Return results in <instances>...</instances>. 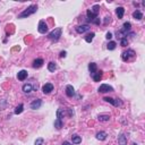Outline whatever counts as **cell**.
Listing matches in <instances>:
<instances>
[{
	"mask_svg": "<svg viewBox=\"0 0 145 145\" xmlns=\"http://www.w3.org/2000/svg\"><path fill=\"white\" fill-rule=\"evenodd\" d=\"M36 10H38V6H36V5H32V6L27 7L24 12L20 13V14L18 15V18H26V17L31 16V15L35 14Z\"/></svg>",
	"mask_w": 145,
	"mask_h": 145,
	"instance_id": "cell-1",
	"label": "cell"
},
{
	"mask_svg": "<svg viewBox=\"0 0 145 145\" xmlns=\"http://www.w3.org/2000/svg\"><path fill=\"white\" fill-rule=\"evenodd\" d=\"M135 57H136L135 51L131 50V49H129V50H127V51H125V52L121 53V59H122L124 61H129V60L134 59Z\"/></svg>",
	"mask_w": 145,
	"mask_h": 145,
	"instance_id": "cell-2",
	"label": "cell"
},
{
	"mask_svg": "<svg viewBox=\"0 0 145 145\" xmlns=\"http://www.w3.org/2000/svg\"><path fill=\"white\" fill-rule=\"evenodd\" d=\"M60 36H61V28H60V27L54 28L52 32H50L48 34V38L50 39V40H52V41H58Z\"/></svg>",
	"mask_w": 145,
	"mask_h": 145,
	"instance_id": "cell-3",
	"label": "cell"
},
{
	"mask_svg": "<svg viewBox=\"0 0 145 145\" xmlns=\"http://www.w3.org/2000/svg\"><path fill=\"white\" fill-rule=\"evenodd\" d=\"M103 100H104L105 102H109V103H111L113 107H120V105L122 104V102H121L119 99H112V97L107 96V97H104Z\"/></svg>",
	"mask_w": 145,
	"mask_h": 145,
	"instance_id": "cell-4",
	"label": "cell"
},
{
	"mask_svg": "<svg viewBox=\"0 0 145 145\" xmlns=\"http://www.w3.org/2000/svg\"><path fill=\"white\" fill-rule=\"evenodd\" d=\"M38 31L41 34H46L47 32H48V25H47V23L44 22V20H40V22H39Z\"/></svg>",
	"mask_w": 145,
	"mask_h": 145,
	"instance_id": "cell-5",
	"label": "cell"
},
{
	"mask_svg": "<svg viewBox=\"0 0 145 145\" xmlns=\"http://www.w3.org/2000/svg\"><path fill=\"white\" fill-rule=\"evenodd\" d=\"M112 91H113V87L110 85H108V84H102V85H100V87H99L100 93H107V92H112Z\"/></svg>",
	"mask_w": 145,
	"mask_h": 145,
	"instance_id": "cell-6",
	"label": "cell"
},
{
	"mask_svg": "<svg viewBox=\"0 0 145 145\" xmlns=\"http://www.w3.org/2000/svg\"><path fill=\"white\" fill-rule=\"evenodd\" d=\"M52 91H53V85H52L51 83L44 84L43 87H42V92H43L44 94H49V93H51Z\"/></svg>",
	"mask_w": 145,
	"mask_h": 145,
	"instance_id": "cell-7",
	"label": "cell"
},
{
	"mask_svg": "<svg viewBox=\"0 0 145 145\" xmlns=\"http://www.w3.org/2000/svg\"><path fill=\"white\" fill-rule=\"evenodd\" d=\"M90 31V26L88 25H78L76 26V32L80 33V34H83L85 32H87Z\"/></svg>",
	"mask_w": 145,
	"mask_h": 145,
	"instance_id": "cell-8",
	"label": "cell"
},
{
	"mask_svg": "<svg viewBox=\"0 0 145 145\" xmlns=\"http://www.w3.org/2000/svg\"><path fill=\"white\" fill-rule=\"evenodd\" d=\"M41 105H42V101H41L40 99H38V100H34V101L31 102V109H33V110L40 109V108H41Z\"/></svg>",
	"mask_w": 145,
	"mask_h": 145,
	"instance_id": "cell-9",
	"label": "cell"
},
{
	"mask_svg": "<svg viewBox=\"0 0 145 145\" xmlns=\"http://www.w3.org/2000/svg\"><path fill=\"white\" fill-rule=\"evenodd\" d=\"M66 94H67V96H69V97H73L75 95V90H74V87L72 85L66 86Z\"/></svg>",
	"mask_w": 145,
	"mask_h": 145,
	"instance_id": "cell-10",
	"label": "cell"
},
{
	"mask_svg": "<svg viewBox=\"0 0 145 145\" xmlns=\"http://www.w3.org/2000/svg\"><path fill=\"white\" fill-rule=\"evenodd\" d=\"M27 72L26 70H20V72H18V74H17V78L19 81H25L26 78H27Z\"/></svg>",
	"mask_w": 145,
	"mask_h": 145,
	"instance_id": "cell-11",
	"label": "cell"
},
{
	"mask_svg": "<svg viewBox=\"0 0 145 145\" xmlns=\"http://www.w3.org/2000/svg\"><path fill=\"white\" fill-rule=\"evenodd\" d=\"M118 144L119 145H127V138H126L125 134H120L118 137Z\"/></svg>",
	"mask_w": 145,
	"mask_h": 145,
	"instance_id": "cell-12",
	"label": "cell"
},
{
	"mask_svg": "<svg viewBox=\"0 0 145 145\" xmlns=\"http://www.w3.org/2000/svg\"><path fill=\"white\" fill-rule=\"evenodd\" d=\"M102 75H103V73L100 70V72H96V73H94L93 75H92V77H93V80L94 82H100L102 80Z\"/></svg>",
	"mask_w": 145,
	"mask_h": 145,
	"instance_id": "cell-13",
	"label": "cell"
},
{
	"mask_svg": "<svg viewBox=\"0 0 145 145\" xmlns=\"http://www.w3.org/2000/svg\"><path fill=\"white\" fill-rule=\"evenodd\" d=\"M43 64H44V61H43V59H35L33 61V67L34 68H40V67H42L43 66Z\"/></svg>",
	"mask_w": 145,
	"mask_h": 145,
	"instance_id": "cell-14",
	"label": "cell"
},
{
	"mask_svg": "<svg viewBox=\"0 0 145 145\" xmlns=\"http://www.w3.org/2000/svg\"><path fill=\"white\" fill-rule=\"evenodd\" d=\"M33 91V86L32 84H25V85H23V92L24 93H31V92Z\"/></svg>",
	"mask_w": 145,
	"mask_h": 145,
	"instance_id": "cell-15",
	"label": "cell"
},
{
	"mask_svg": "<svg viewBox=\"0 0 145 145\" xmlns=\"http://www.w3.org/2000/svg\"><path fill=\"white\" fill-rule=\"evenodd\" d=\"M133 17L135 18V19H137V20H141L142 18H143V14H142V12L141 10H135V12L133 13Z\"/></svg>",
	"mask_w": 145,
	"mask_h": 145,
	"instance_id": "cell-16",
	"label": "cell"
},
{
	"mask_svg": "<svg viewBox=\"0 0 145 145\" xmlns=\"http://www.w3.org/2000/svg\"><path fill=\"white\" fill-rule=\"evenodd\" d=\"M116 14H117L118 18H122L124 14H125V8H124V7H118V8L116 9Z\"/></svg>",
	"mask_w": 145,
	"mask_h": 145,
	"instance_id": "cell-17",
	"label": "cell"
},
{
	"mask_svg": "<svg viewBox=\"0 0 145 145\" xmlns=\"http://www.w3.org/2000/svg\"><path fill=\"white\" fill-rule=\"evenodd\" d=\"M88 70H90V73L93 75L94 73H96V70H97V66L95 62H91V64L88 65Z\"/></svg>",
	"mask_w": 145,
	"mask_h": 145,
	"instance_id": "cell-18",
	"label": "cell"
},
{
	"mask_svg": "<svg viewBox=\"0 0 145 145\" xmlns=\"http://www.w3.org/2000/svg\"><path fill=\"white\" fill-rule=\"evenodd\" d=\"M130 28H131V24L129 22H126L125 24H124V26H122V28H121V31H122L124 33H126L127 34L129 31H130Z\"/></svg>",
	"mask_w": 145,
	"mask_h": 145,
	"instance_id": "cell-19",
	"label": "cell"
},
{
	"mask_svg": "<svg viewBox=\"0 0 145 145\" xmlns=\"http://www.w3.org/2000/svg\"><path fill=\"white\" fill-rule=\"evenodd\" d=\"M108 134L105 133V131H99V133L96 134V138L99 139V141H104L105 138H107Z\"/></svg>",
	"mask_w": 145,
	"mask_h": 145,
	"instance_id": "cell-20",
	"label": "cell"
},
{
	"mask_svg": "<svg viewBox=\"0 0 145 145\" xmlns=\"http://www.w3.org/2000/svg\"><path fill=\"white\" fill-rule=\"evenodd\" d=\"M72 142H73V144H80L82 142L81 136H78L77 134H74V135L72 136Z\"/></svg>",
	"mask_w": 145,
	"mask_h": 145,
	"instance_id": "cell-21",
	"label": "cell"
},
{
	"mask_svg": "<svg viewBox=\"0 0 145 145\" xmlns=\"http://www.w3.org/2000/svg\"><path fill=\"white\" fill-rule=\"evenodd\" d=\"M86 15H87V18H88V20H90V22H93V20H94V19H95V18L97 17V16H95V15H94L93 13H92L90 9L87 10V12H86Z\"/></svg>",
	"mask_w": 145,
	"mask_h": 145,
	"instance_id": "cell-22",
	"label": "cell"
},
{
	"mask_svg": "<svg viewBox=\"0 0 145 145\" xmlns=\"http://www.w3.org/2000/svg\"><path fill=\"white\" fill-rule=\"evenodd\" d=\"M94 36H95V34H94L93 32H91V33H88L87 35L85 36V41L87 42V43H91L92 41H93V39H94Z\"/></svg>",
	"mask_w": 145,
	"mask_h": 145,
	"instance_id": "cell-23",
	"label": "cell"
},
{
	"mask_svg": "<svg viewBox=\"0 0 145 145\" xmlns=\"http://www.w3.org/2000/svg\"><path fill=\"white\" fill-rule=\"evenodd\" d=\"M65 115H66V112L64 111V109H58L57 110V118L58 119L61 120V118H64Z\"/></svg>",
	"mask_w": 145,
	"mask_h": 145,
	"instance_id": "cell-24",
	"label": "cell"
},
{
	"mask_svg": "<svg viewBox=\"0 0 145 145\" xmlns=\"http://www.w3.org/2000/svg\"><path fill=\"white\" fill-rule=\"evenodd\" d=\"M97 118H99L100 121H109L110 116L109 115H99L97 116Z\"/></svg>",
	"mask_w": 145,
	"mask_h": 145,
	"instance_id": "cell-25",
	"label": "cell"
},
{
	"mask_svg": "<svg viewBox=\"0 0 145 145\" xmlns=\"http://www.w3.org/2000/svg\"><path fill=\"white\" fill-rule=\"evenodd\" d=\"M23 110H24V105L19 104V105H17V107H16V109H15L14 113H15V115H19V113L23 112Z\"/></svg>",
	"mask_w": 145,
	"mask_h": 145,
	"instance_id": "cell-26",
	"label": "cell"
},
{
	"mask_svg": "<svg viewBox=\"0 0 145 145\" xmlns=\"http://www.w3.org/2000/svg\"><path fill=\"white\" fill-rule=\"evenodd\" d=\"M48 69H49V72H54V70L57 69V66H56V64H54L53 61L49 62V64H48Z\"/></svg>",
	"mask_w": 145,
	"mask_h": 145,
	"instance_id": "cell-27",
	"label": "cell"
},
{
	"mask_svg": "<svg viewBox=\"0 0 145 145\" xmlns=\"http://www.w3.org/2000/svg\"><path fill=\"white\" fill-rule=\"evenodd\" d=\"M90 10H91V12L93 13L95 16H97V14H99V10H100V6H99V5H94V6L92 7V9H90Z\"/></svg>",
	"mask_w": 145,
	"mask_h": 145,
	"instance_id": "cell-28",
	"label": "cell"
},
{
	"mask_svg": "<svg viewBox=\"0 0 145 145\" xmlns=\"http://www.w3.org/2000/svg\"><path fill=\"white\" fill-rule=\"evenodd\" d=\"M116 47H117V43H116V42H113V41H111V42H109V43H108L107 48H108V50H115Z\"/></svg>",
	"mask_w": 145,
	"mask_h": 145,
	"instance_id": "cell-29",
	"label": "cell"
},
{
	"mask_svg": "<svg viewBox=\"0 0 145 145\" xmlns=\"http://www.w3.org/2000/svg\"><path fill=\"white\" fill-rule=\"evenodd\" d=\"M54 127H56L57 129H60V128L62 127V121L60 120V119H58V118H57V119H56V121H54Z\"/></svg>",
	"mask_w": 145,
	"mask_h": 145,
	"instance_id": "cell-30",
	"label": "cell"
},
{
	"mask_svg": "<svg viewBox=\"0 0 145 145\" xmlns=\"http://www.w3.org/2000/svg\"><path fill=\"white\" fill-rule=\"evenodd\" d=\"M120 44H121V47H126L128 44V41H127V38H124V39H121V41H120Z\"/></svg>",
	"mask_w": 145,
	"mask_h": 145,
	"instance_id": "cell-31",
	"label": "cell"
},
{
	"mask_svg": "<svg viewBox=\"0 0 145 145\" xmlns=\"http://www.w3.org/2000/svg\"><path fill=\"white\" fill-rule=\"evenodd\" d=\"M43 142H44V139L42 138V137H39V138H36V141H35V145H42Z\"/></svg>",
	"mask_w": 145,
	"mask_h": 145,
	"instance_id": "cell-32",
	"label": "cell"
},
{
	"mask_svg": "<svg viewBox=\"0 0 145 145\" xmlns=\"http://www.w3.org/2000/svg\"><path fill=\"white\" fill-rule=\"evenodd\" d=\"M105 38L108 39V40H110V39L112 38V33H110V32H108L107 33V35H105Z\"/></svg>",
	"mask_w": 145,
	"mask_h": 145,
	"instance_id": "cell-33",
	"label": "cell"
},
{
	"mask_svg": "<svg viewBox=\"0 0 145 145\" xmlns=\"http://www.w3.org/2000/svg\"><path fill=\"white\" fill-rule=\"evenodd\" d=\"M66 54H67V53H66V51H61V52H60V54H59V57L60 58H65Z\"/></svg>",
	"mask_w": 145,
	"mask_h": 145,
	"instance_id": "cell-34",
	"label": "cell"
},
{
	"mask_svg": "<svg viewBox=\"0 0 145 145\" xmlns=\"http://www.w3.org/2000/svg\"><path fill=\"white\" fill-rule=\"evenodd\" d=\"M110 18H111L110 16H107V17H105V19H104V24H108V22H110V20H111Z\"/></svg>",
	"mask_w": 145,
	"mask_h": 145,
	"instance_id": "cell-35",
	"label": "cell"
},
{
	"mask_svg": "<svg viewBox=\"0 0 145 145\" xmlns=\"http://www.w3.org/2000/svg\"><path fill=\"white\" fill-rule=\"evenodd\" d=\"M62 145H73V144L69 143V142H64V143H62Z\"/></svg>",
	"mask_w": 145,
	"mask_h": 145,
	"instance_id": "cell-36",
	"label": "cell"
},
{
	"mask_svg": "<svg viewBox=\"0 0 145 145\" xmlns=\"http://www.w3.org/2000/svg\"><path fill=\"white\" fill-rule=\"evenodd\" d=\"M134 145H137V144H134Z\"/></svg>",
	"mask_w": 145,
	"mask_h": 145,
	"instance_id": "cell-37",
	"label": "cell"
}]
</instances>
